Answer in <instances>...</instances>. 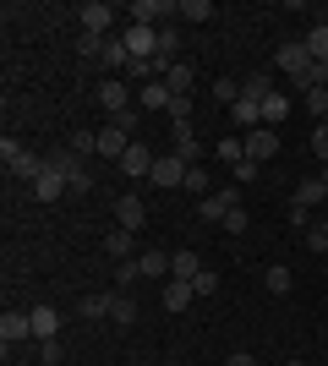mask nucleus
I'll return each mask as SVG.
<instances>
[{
  "label": "nucleus",
  "mask_w": 328,
  "mask_h": 366,
  "mask_svg": "<svg viewBox=\"0 0 328 366\" xmlns=\"http://www.w3.org/2000/svg\"><path fill=\"white\" fill-rule=\"evenodd\" d=\"M49 164L66 175V186H71V192H94V175H88V159H82V153L55 148V153H49Z\"/></svg>",
  "instance_id": "obj_2"
},
{
  "label": "nucleus",
  "mask_w": 328,
  "mask_h": 366,
  "mask_svg": "<svg viewBox=\"0 0 328 366\" xmlns=\"http://www.w3.org/2000/svg\"><path fill=\"white\" fill-rule=\"evenodd\" d=\"M109 322H121V328H126V322H137V301H131L126 290L109 295Z\"/></svg>",
  "instance_id": "obj_24"
},
{
  "label": "nucleus",
  "mask_w": 328,
  "mask_h": 366,
  "mask_svg": "<svg viewBox=\"0 0 328 366\" xmlns=\"http://www.w3.org/2000/svg\"><path fill=\"white\" fill-rule=\"evenodd\" d=\"M121 175H126V181H142V175H154V153L142 148V142H131V148H126V159H121Z\"/></svg>",
  "instance_id": "obj_14"
},
{
  "label": "nucleus",
  "mask_w": 328,
  "mask_h": 366,
  "mask_svg": "<svg viewBox=\"0 0 328 366\" xmlns=\"http://www.w3.org/2000/svg\"><path fill=\"white\" fill-rule=\"evenodd\" d=\"M121 39H126V49H131V61H159V28H137V22H131Z\"/></svg>",
  "instance_id": "obj_5"
},
{
  "label": "nucleus",
  "mask_w": 328,
  "mask_h": 366,
  "mask_svg": "<svg viewBox=\"0 0 328 366\" xmlns=\"http://www.w3.org/2000/svg\"><path fill=\"white\" fill-rule=\"evenodd\" d=\"M307 252H312V257H323V252H328V219H317V224L307 229Z\"/></svg>",
  "instance_id": "obj_33"
},
{
  "label": "nucleus",
  "mask_w": 328,
  "mask_h": 366,
  "mask_svg": "<svg viewBox=\"0 0 328 366\" xmlns=\"http://www.w3.org/2000/svg\"><path fill=\"white\" fill-rule=\"evenodd\" d=\"M230 366H257V361H252L247 350H235V355H230Z\"/></svg>",
  "instance_id": "obj_44"
},
{
  "label": "nucleus",
  "mask_w": 328,
  "mask_h": 366,
  "mask_svg": "<svg viewBox=\"0 0 328 366\" xmlns=\"http://www.w3.org/2000/svg\"><path fill=\"white\" fill-rule=\"evenodd\" d=\"M274 61H279V71L290 76V82H301V76H312V55H307V44H301V39L279 44V55H274Z\"/></svg>",
  "instance_id": "obj_3"
},
{
  "label": "nucleus",
  "mask_w": 328,
  "mask_h": 366,
  "mask_svg": "<svg viewBox=\"0 0 328 366\" xmlns=\"http://www.w3.org/2000/svg\"><path fill=\"white\" fill-rule=\"evenodd\" d=\"M214 153H219V159H224V164L235 169V164H241V159H247V137H235V132H224V137H219V148H214Z\"/></svg>",
  "instance_id": "obj_25"
},
{
  "label": "nucleus",
  "mask_w": 328,
  "mask_h": 366,
  "mask_svg": "<svg viewBox=\"0 0 328 366\" xmlns=\"http://www.w3.org/2000/svg\"><path fill=\"white\" fill-rule=\"evenodd\" d=\"M328 197V186H323V175H317V181H301L296 192H290V202H301V208H317V202Z\"/></svg>",
  "instance_id": "obj_26"
},
{
  "label": "nucleus",
  "mask_w": 328,
  "mask_h": 366,
  "mask_svg": "<svg viewBox=\"0 0 328 366\" xmlns=\"http://www.w3.org/2000/svg\"><path fill=\"white\" fill-rule=\"evenodd\" d=\"M0 164L11 169L16 181H28V186H33L39 175H44V164H49V159H39V153H28L22 142H11V137H6V142H0Z\"/></svg>",
  "instance_id": "obj_1"
},
{
  "label": "nucleus",
  "mask_w": 328,
  "mask_h": 366,
  "mask_svg": "<svg viewBox=\"0 0 328 366\" xmlns=\"http://www.w3.org/2000/svg\"><path fill=\"white\" fill-rule=\"evenodd\" d=\"M181 186H187V192H208V169L203 164H187V181H181Z\"/></svg>",
  "instance_id": "obj_38"
},
{
  "label": "nucleus",
  "mask_w": 328,
  "mask_h": 366,
  "mask_svg": "<svg viewBox=\"0 0 328 366\" xmlns=\"http://www.w3.org/2000/svg\"><path fill=\"white\" fill-rule=\"evenodd\" d=\"M230 121H235V126H247V132H257V126H263V104L235 99V104H230Z\"/></svg>",
  "instance_id": "obj_21"
},
{
  "label": "nucleus",
  "mask_w": 328,
  "mask_h": 366,
  "mask_svg": "<svg viewBox=\"0 0 328 366\" xmlns=\"http://www.w3.org/2000/svg\"><path fill=\"white\" fill-rule=\"evenodd\" d=\"M28 322H33V339H39V345H49V339L61 334V312H55V306H33Z\"/></svg>",
  "instance_id": "obj_13"
},
{
  "label": "nucleus",
  "mask_w": 328,
  "mask_h": 366,
  "mask_svg": "<svg viewBox=\"0 0 328 366\" xmlns=\"http://www.w3.org/2000/svg\"><path fill=\"white\" fill-rule=\"evenodd\" d=\"M115 224H121V229H131V235H137V229L148 224V202H142V197H131V192H126V197L115 202Z\"/></svg>",
  "instance_id": "obj_10"
},
{
  "label": "nucleus",
  "mask_w": 328,
  "mask_h": 366,
  "mask_svg": "<svg viewBox=\"0 0 328 366\" xmlns=\"http://www.w3.org/2000/svg\"><path fill=\"white\" fill-rule=\"evenodd\" d=\"M82 33H99V39H109V22H115V6H104V0H88L82 6Z\"/></svg>",
  "instance_id": "obj_9"
},
{
  "label": "nucleus",
  "mask_w": 328,
  "mask_h": 366,
  "mask_svg": "<svg viewBox=\"0 0 328 366\" xmlns=\"http://www.w3.org/2000/svg\"><path fill=\"white\" fill-rule=\"evenodd\" d=\"M137 279H142V262L137 257H131V262H115V285H121V290H126V285H137Z\"/></svg>",
  "instance_id": "obj_35"
},
{
  "label": "nucleus",
  "mask_w": 328,
  "mask_h": 366,
  "mask_svg": "<svg viewBox=\"0 0 328 366\" xmlns=\"http://www.w3.org/2000/svg\"><path fill=\"white\" fill-rule=\"evenodd\" d=\"M181 6L175 0H131V16H137V28H159V16H175Z\"/></svg>",
  "instance_id": "obj_11"
},
{
  "label": "nucleus",
  "mask_w": 328,
  "mask_h": 366,
  "mask_svg": "<svg viewBox=\"0 0 328 366\" xmlns=\"http://www.w3.org/2000/svg\"><path fill=\"white\" fill-rule=\"evenodd\" d=\"M126 148H131V132H126V126H99V159H115V164H121L126 159Z\"/></svg>",
  "instance_id": "obj_7"
},
{
  "label": "nucleus",
  "mask_w": 328,
  "mask_h": 366,
  "mask_svg": "<svg viewBox=\"0 0 328 366\" xmlns=\"http://www.w3.org/2000/svg\"><path fill=\"white\" fill-rule=\"evenodd\" d=\"M175 16H187V22H208L214 16V0H181V11Z\"/></svg>",
  "instance_id": "obj_32"
},
{
  "label": "nucleus",
  "mask_w": 328,
  "mask_h": 366,
  "mask_svg": "<svg viewBox=\"0 0 328 366\" xmlns=\"http://www.w3.org/2000/svg\"><path fill=\"white\" fill-rule=\"evenodd\" d=\"M301 44H307V55H312V61H328V22H317Z\"/></svg>",
  "instance_id": "obj_29"
},
{
  "label": "nucleus",
  "mask_w": 328,
  "mask_h": 366,
  "mask_svg": "<svg viewBox=\"0 0 328 366\" xmlns=\"http://www.w3.org/2000/svg\"><path fill=\"white\" fill-rule=\"evenodd\" d=\"M274 148H279V132H274V126L247 132V159H252V164H268V159H274Z\"/></svg>",
  "instance_id": "obj_8"
},
{
  "label": "nucleus",
  "mask_w": 328,
  "mask_h": 366,
  "mask_svg": "<svg viewBox=\"0 0 328 366\" xmlns=\"http://www.w3.org/2000/svg\"><path fill=\"white\" fill-rule=\"evenodd\" d=\"M77 312H82V317H94V322H104V317H109V295H104V290H99V295H82Z\"/></svg>",
  "instance_id": "obj_28"
},
{
  "label": "nucleus",
  "mask_w": 328,
  "mask_h": 366,
  "mask_svg": "<svg viewBox=\"0 0 328 366\" xmlns=\"http://www.w3.org/2000/svg\"><path fill=\"white\" fill-rule=\"evenodd\" d=\"M192 82H197V71H192V61H175L170 71H164V88H170L175 99H187V93H192Z\"/></svg>",
  "instance_id": "obj_18"
},
{
  "label": "nucleus",
  "mask_w": 328,
  "mask_h": 366,
  "mask_svg": "<svg viewBox=\"0 0 328 366\" xmlns=\"http://www.w3.org/2000/svg\"><path fill=\"white\" fill-rule=\"evenodd\" d=\"M323 186H328V169H323Z\"/></svg>",
  "instance_id": "obj_46"
},
{
  "label": "nucleus",
  "mask_w": 328,
  "mask_h": 366,
  "mask_svg": "<svg viewBox=\"0 0 328 366\" xmlns=\"http://www.w3.org/2000/svg\"><path fill=\"white\" fill-rule=\"evenodd\" d=\"M192 290H197V295H214L219 290V274H208V268H203V274L192 279Z\"/></svg>",
  "instance_id": "obj_43"
},
{
  "label": "nucleus",
  "mask_w": 328,
  "mask_h": 366,
  "mask_svg": "<svg viewBox=\"0 0 328 366\" xmlns=\"http://www.w3.org/2000/svg\"><path fill=\"white\" fill-rule=\"evenodd\" d=\"M142 279H164V274H170V257H164V252H142Z\"/></svg>",
  "instance_id": "obj_30"
},
{
  "label": "nucleus",
  "mask_w": 328,
  "mask_h": 366,
  "mask_svg": "<svg viewBox=\"0 0 328 366\" xmlns=\"http://www.w3.org/2000/svg\"><path fill=\"white\" fill-rule=\"evenodd\" d=\"M170 274H175V279H197V274H203V257H197L192 246H181V252L170 257Z\"/></svg>",
  "instance_id": "obj_20"
},
{
  "label": "nucleus",
  "mask_w": 328,
  "mask_h": 366,
  "mask_svg": "<svg viewBox=\"0 0 328 366\" xmlns=\"http://www.w3.org/2000/svg\"><path fill=\"white\" fill-rule=\"evenodd\" d=\"M22 339H33V322H28V312H6V317H0V345L11 350V345H22Z\"/></svg>",
  "instance_id": "obj_15"
},
{
  "label": "nucleus",
  "mask_w": 328,
  "mask_h": 366,
  "mask_svg": "<svg viewBox=\"0 0 328 366\" xmlns=\"http://www.w3.org/2000/svg\"><path fill=\"white\" fill-rule=\"evenodd\" d=\"M175 153H181L187 164H197V159H203V142L192 137V121H187V126H175Z\"/></svg>",
  "instance_id": "obj_23"
},
{
  "label": "nucleus",
  "mask_w": 328,
  "mask_h": 366,
  "mask_svg": "<svg viewBox=\"0 0 328 366\" xmlns=\"http://www.w3.org/2000/svg\"><path fill=\"white\" fill-rule=\"evenodd\" d=\"M284 366H307V361H284Z\"/></svg>",
  "instance_id": "obj_45"
},
{
  "label": "nucleus",
  "mask_w": 328,
  "mask_h": 366,
  "mask_svg": "<svg viewBox=\"0 0 328 366\" xmlns=\"http://www.w3.org/2000/svg\"><path fill=\"white\" fill-rule=\"evenodd\" d=\"M104 252H109V262H131V229L115 224V229L104 235Z\"/></svg>",
  "instance_id": "obj_19"
},
{
  "label": "nucleus",
  "mask_w": 328,
  "mask_h": 366,
  "mask_svg": "<svg viewBox=\"0 0 328 366\" xmlns=\"http://www.w3.org/2000/svg\"><path fill=\"white\" fill-rule=\"evenodd\" d=\"M224 235H247V208H241V202L224 214Z\"/></svg>",
  "instance_id": "obj_36"
},
{
  "label": "nucleus",
  "mask_w": 328,
  "mask_h": 366,
  "mask_svg": "<svg viewBox=\"0 0 328 366\" xmlns=\"http://www.w3.org/2000/svg\"><path fill=\"white\" fill-rule=\"evenodd\" d=\"M214 93L224 99V104H235V99H241V82H235V76H219V82H214Z\"/></svg>",
  "instance_id": "obj_39"
},
{
  "label": "nucleus",
  "mask_w": 328,
  "mask_h": 366,
  "mask_svg": "<svg viewBox=\"0 0 328 366\" xmlns=\"http://www.w3.org/2000/svg\"><path fill=\"white\" fill-rule=\"evenodd\" d=\"M235 202H241V192H230V186H224V192H208V197L197 202V219H203V224H224V214H230Z\"/></svg>",
  "instance_id": "obj_6"
},
{
  "label": "nucleus",
  "mask_w": 328,
  "mask_h": 366,
  "mask_svg": "<svg viewBox=\"0 0 328 366\" xmlns=\"http://www.w3.org/2000/svg\"><path fill=\"white\" fill-rule=\"evenodd\" d=\"M284 219H290L296 229H312V208H301V202H290V208H284Z\"/></svg>",
  "instance_id": "obj_40"
},
{
  "label": "nucleus",
  "mask_w": 328,
  "mask_h": 366,
  "mask_svg": "<svg viewBox=\"0 0 328 366\" xmlns=\"http://www.w3.org/2000/svg\"><path fill=\"white\" fill-rule=\"evenodd\" d=\"M312 153L323 159V169H328V121H317V126H312Z\"/></svg>",
  "instance_id": "obj_37"
},
{
  "label": "nucleus",
  "mask_w": 328,
  "mask_h": 366,
  "mask_svg": "<svg viewBox=\"0 0 328 366\" xmlns=\"http://www.w3.org/2000/svg\"><path fill=\"white\" fill-rule=\"evenodd\" d=\"M274 93H279V88H274V82H268L263 71H257V76H247V82H241V99H252V104H268Z\"/></svg>",
  "instance_id": "obj_22"
},
{
  "label": "nucleus",
  "mask_w": 328,
  "mask_h": 366,
  "mask_svg": "<svg viewBox=\"0 0 328 366\" xmlns=\"http://www.w3.org/2000/svg\"><path fill=\"white\" fill-rule=\"evenodd\" d=\"M290 285H296V274L274 262V268H268V290H274V295H290Z\"/></svg>",
  "instance_id": "obj_34"
},
{
  "label": "nucleus",
  "mask_w": 328,
  "mask_h": 366,
  "mask_svg": "<svg viewBox=\"0 0 328 366\" xmlns=\"http://www.w3.org/2000/svg\"><path fill=\"white\" fill-rule=\"evenodd\" d=\"M154 186H181L187 181V159L181 153H164V159H154V175H148Z\"/></svg>",
  "instance_id": "obj_12"
},
{
  "label": "nucleus",
  "mask_w": 328,
  "mask_h": 366,
  "mask_svg": "<svg viewBox=\"0 0 328 366\" xmlns=\"http://www.w3.org/2000/svg\"><path fill=\"white\" fill-rule=\"evenodd\" d=\"M77 49L88 55V61H99V49H104V39H99V33H82V39H77Z\"/></svg>",
  "instance_id": "obj_41"
},
{
  "label": "nucleus",
  "mask_w": 328,
  "mask_h": 366,
  "mask_svg": "<svg viewBox=\"0 0 328 366\" xmlns=\"http://www.w3.org/2000/svg\"><path fill=\"white\" fill-rule=\"evenodd\" d=\"M192 301H197L192 279H170V285H164V312H187Z\"/></svg>",
  "instance_id": "obj_17"
},
{
  "label": "nucleus",
  "mask_w": 328,
  "mask_h": 366,
  "mask_svg": "<svg viewBox=\"0 0 328 366\" xmlns=\"http://www.w3.org/2000/svg\"><path fill=\"white\" fill-rule=\"evenodd\" d=\"M99 109H109V121H126V115H137L131 109V93H126V82H99Z\"/></svg>",
  "instance_id": "obj_4"
},
{
  "label": "nucleus",
  "mask_w": 328,
  "mask_h": 366,
  "mask_svg": "<svg viewBox=\"0 0 328 366\" xmlns=\"http://www.w3.org/2000/svg\"><path fill=\"white\" fill-rule=\"evenodd\" d=\"M175 104V93L164 88V82H148V88H142V109H170Z\"/></svg>",
  "instance_id": "obj_27"
},
{
  "label": "nucleus",
  "mask_w": 328,
  "mask_h": 366,
  "mask_svg": "<svg viewBox=\"0 0 328 366\" xmlns=\"http://www.w3.org/2000/svg\"><path fill=\"white\" fill-rule=\"evenodd\" d=\"M61 192H71V186H66V175H61L55 164H44V175L33 181V197H39V202H55Z\"/></svg>",
  "instance_id": "obj_16"
},
{
  "label": "nucleus",
  "mask_w": 328,
  "mask_h": 366,
  "mask_svg": "<svg viewBox=\"0 0 328 366\" xmlns=\"http://www.w3.org/2000/svg\"><path fill=\"white\" fill-rule=\"evenodd\" d=\"M284 115H290V99H284V93H274V99L263 104V126H274V132H279Z\"/></svg>",
  "instance_id": "obj_31"
},
{
  "label": "nucleus",
  "mask_w": 328,
  "mask_h": 366,
  "mask_svg": "<svg viewBox=\"0 0 328 366\" xmlns=\"http://www.w3.org/2000/svg\"><path fill=\"white\" fill-rule=\"evenodd\" d=\"M257 169H263V164H252V159H241V164H235L230 175H235V181H241V186H252V181H257Z\"/></svg>",
  "instance_id": "obj_42"
}]
</instances>
